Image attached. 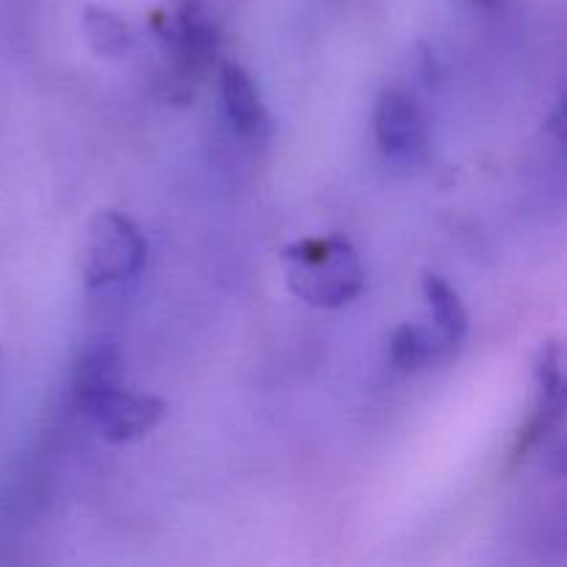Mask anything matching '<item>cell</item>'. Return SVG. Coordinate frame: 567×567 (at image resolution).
<instances>
[{
  "instance_id": "1",
  "label": "cell",
  "mask_w": 567,
  "mask_h": 567,
  "mask_svg": "<svg viewBox=\"0 0 567 567\" xmlns=\"http://www.w3.org/2000/svg\"><path fill=\"white\" fill-rule=\"evenodd\" d=\"M280 260L291 293L310 308H343L363 291L358 249L341 236L305 238L282 249Z\"/></svg>"
},
{
  "instance_id": "2",
  "label": "cell",
  "mask_w": 567,
  "mask_h": 567,
  "mask_svg": "<svg viewBox=\"0 0 567 567\" xmlns=\"http://www.w3.org/2000/svg\"><path fill=\"white\" fill-rule=\"evenodd\" d=\"M147 260V244L138 227L120 210H100L89 225L86 277L89 288H109L133 280Z\"/></svg>"
},
{
  "instance_id": "3",
  "label": "cell",
  "mask_w": 567,
  "mask_h": 567,
  "mask_svg": "<svg viewBox=\"0 0 567 567\" xmlns=\"http://www.w3.org/2000/svg\"><path fill=\"white\" fill-rule=\"evenodd\" d=\"M153 28L183 75H203L219 55V22L203 0H172L155 11Z\"/></svg>"
},
{
  "instance_id": "4",
  "label": "cell",
  "mask_w": 567,
  "mask_h": 567,
  "mask_svg": "<svg viewBox=\"0 0 567 567\" xmlns=\"http://www.w3.org/2000/svg\"><path fill=\"white\" fill-rule=\"evenodd\" d=\"M81 410L109 443L138 441L150 430H155L166 415L164 399L153 396V393L127 391L122 388V382L94 396Z\"/></svg>"
},
{
  "instance_id": "5",
  "label": "cell",
  "mask_w": 567,
  "mask_h": 567,
  "mask_svg": "<svg viewBox=\"0 0 567 567\" xmlns=\"http://www.w3.org/2000/svg\"><path fill=\"white\" fill-rule=\"evenodd\" d=\"M374 136L382 155L393 164L415 166L426 155V122L410 94L385 89L377 97Z\"/></svg>"
},
{
  "instance_id": "6",
  "label": "cell",
  "mask_w": 567,
  "mask_h": 567,
  "mask_svg": "<svg viewBox=\"0 0 567 567\" xmlns=\"http://www.w3.org/2000/svg\"><path fill=\"white\" fill-rule=\"evenodd\" d=\"M535 380H537V402L535 413H532L529 424L524 426L518 437V454H526L537 441L548 437V432L563 421V399H565V382H563V354L554 341L543 343L540 354L535 363Z\"/></svg>"
},
{
  "instance_id": "7",
  "label": "cell",
  "mask_w": 567,
  "mask_h": 567,
  "mask_svg": "<svg viewBox=\"0 0 567 567\" xmlns=\"http://www.w3.org/2000/svg\"><path fill=\"white\" fill-rule=\"evenodd\" d=\"M219 86L225 114L230 125L238 131V136L258 144L264 142L266 133H269V114H266V105L260 100L252 75L241 64H236V61H221Z\"/></svg>"
},
{
  "instance_id": "8",
  "label": "cell",
  "mask_w": 567,
  "mask_h": 567,
  "mask_svg": "<svg viewBox=\"0 0 567 567\" xmlns=\"http://www.w3.org/2000/svg\"><path fill=\"white\" fill-rule=\"evenodd\" d=\"M424 297L430 305L432 336L437 338L441 352H452L468 336V313H465L463 299L441 275H432V271L424 275Z\"/></svg>"
},
{
  "instance_id": "9",
  "label": "cell",
  "mask_w": 567,
  "mask_h": 567,
  "mask_svg": "<svg viewBox=\"0 0 567 567\" xmlns=\"http://www.w3.org/2000/svg\"><path fill=\"white\" fill-rule=\"evenodd\" d=\"M120 352H116L114 343H92V347L83 352V358L78 360L75 382H72L78 410H81L83 404L92 402L94 396H100L103 391H109V388L120 385Z\"/></svg>"
},
{
  "instance_id": "10",
  "label": "cell",
  "mask_w": 567,
  "mask_h": 567,
  "mask_svg": "<svg viewBox=\"0 0 567 567\" xmlns=\"http://www.w3.org/2000/svg\"><path fill=\"white\" fill-rule=\"evenodd\" d=\"M83 33L94 53L103 59H122L133 48L131 28L109 9H89L83 14Z\"/></svg>"
},
{
  "instance_id": "11",
  "label": "cell",
  "mask_w": 567,
  "mask_h": 567,
  "mask_svg": "<svg viewBox=\"0 0 567 567\" xmlns=\"http://www.w3.org/2000/svg\"><path fill=\"white\" fill-rule=\"evenodd\" d=\"M441 354L437 338L432 336L430 327L402 324L391 336V363L399 371H415Z\"/></svg>"
},
{
  "instance_id": "12",
  "label": "cell",
  "mask_w": 567,
  "mask_h": 567,
  "mask_svg": "<svg viewBox=\"0 0 567 567\" xmlns=\"http://www.w3.org/2000/svg\"><path fill=\"white\" fill-rule=\"evenodd\" d=\"M474 6H482V9H493V6H498L502 0H471Z\"/></svg>"
}]
</instances>
